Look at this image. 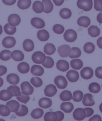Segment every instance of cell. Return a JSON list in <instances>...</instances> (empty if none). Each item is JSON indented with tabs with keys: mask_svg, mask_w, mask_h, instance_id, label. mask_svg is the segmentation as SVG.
I'll return each mask as SVG.
<instances>
[{
	"mask_svg": "<svg viewBox=\"0 0 102 121\" xmlns=\"http://www.w3.org/2000/svg\"><path fill=\"white\" fill-rule=\"evenodd\" d=\"M77 4L79 9L85 11H89L92 9V0H78Z\"/></svg>",
	"mask_w": 102,
	"mask_h": 121,
	"instance_id": "obj_1",
	"label": "cell"
},
{
	"mask_svg": "<svg viewBox=\"0 0 102 121\" xmlns=\"http://www.w3.org/2000/svg\"><path fill=\"white\" fill-rule=\"evenodd\" d=\"M32 59L35 64H42L46 61V56L42 52L37 51L33 53Z\"/></svg>",
	"mask_w": 102,
	"mask_h": 121,
	"instance_id": "obj_2",
	"label": "cell"
},
{
	"mask_svg": "<svg viewBox=\"0 0 102 121\" xmlns=\"http://www.w3.org/2000/svg\"><path fill=\"white\" fill-rule=\"evenodd\" d=\"M64 39L68 42H74L77 38V32L72 29L67 30L65 31L64 35Z\"/></svg>",
	"mask_w": 102,
	"mask_h": 121,
	"instance_id": "obj_3",
	"label": "cell"
},
{
	"mask_svg": "<svg viewBox=\"0 0 102 121\" xmlns=\"http://www.w3.org/2000/svg\"><path fill=\"white\" fill-rule=\"evenodd\" d=\"M54 82L55 85L59 89H65L68 84V82L65 78L62 75L56 77Z\"/></svg>",
	"mask_w": 102,
	"mask_h": 121,
	"instance_id": "obj_4",
	"label": "cell"
},
{
	"mask_svg": "<svg viewBox=\"0 0 102 121\" xmlns=\"http://www.w3.org/2000/svg\"><path fill=\"white\" fill-rule=\"evenodd\" d=\"M57 52L61 57L66 58L68 56L71 52V48L69 45H63L59 47Z\"/></svg>",
	"mask_w": 102,
	"mask_h": 121,
	"instance_id": "obj_5",
	"label": "cell"
},
{
	"mask_svg": "<svg viewBox=\"0 0 102 121\" xmlns=\"http://www.w3.org/2000/svg\"><path fill=\"white\" fill-rule=\"evenodd\" d=\"M22 93L24 95H31L34 92V88L28 82H24L21 84Z\"/></svg>",
	"mask_w": 102,
	"mask_h": 121,
	"instance_id": "obj_6",
	"label": "cell"
},
{
	"mask_svg": "<svg viewBox=\"0 0 102 121\" xmlns=\"http://www.w3.org/2000/svg\"><path fill=\"white\" fill-rule=\"evenodd\" d=\"M73 115L74 119L77 121H81L86 117V112L84 109L78 108L75 110Z\"/></svg>",
	"mask_w": 102,
	"mask_h": 121,
	"instance_id": "obj_7",
	"label": "cell"
},
{
	"mask_svg": "<svg viewBox=\"0 0 102 121\" xmlns=\"http://www.w3.org/2000/svg\"><path fill=\"white\" fill-rule=\"evenodd\" d=\"M16 41L15 38L13 37H6L3 39L2 45L6 48H13L15 46Z\"/></svg>",
	"mask_w": 102,
	"mask_h": 121,
	"instance_id": "obj_8",
	"label": "cell"
},
{
	"mask_svg": "<svg viewBox=\"0 0 102 121\" xmlns=\"http://www.w3.org/2000/svg\"><path fill=\"white\" fill-rule=\"evenodd\" d=\"M80 73L82 78L88 80L92 78L93 75V70L90 67H85L81 71Z\"/></svg>",
	"mask_w": 102,
	"mask_h": 121,
	"instance_id": "obj_9",
	"label": "cell"
},
{
	"mask_svg": "<svg viewBox=\"0 0 102 121\" xmlns=\"http://www.w3.org/2000/svg\"><path fill=\"white\" fill-rule=\"evenodd\" d=\"M8 21L9 25L13 27H16L20 24L21 19L20 16L16 14H12L8 18Z\"/></svg>",
	"mask_w": 102,
	"mask_h": 121,
	"instance_id": "obj_10",
	"label": "cell"
},
{
	"mask_svg": "<svg viewBox=\"0 0 102 121\" xmlns=\"http://www.w3.org/2000/svg\"><path fill=\"white\" fill-rule=\"evenodd\" d=\"M66 77L69 82L74 83L78 80L79 78V75L77 71L75 70H70L67 73Z\"/></svg>",
	"mask_w": 102,
	"mask_h": 121,
	"instance_id": "obj_11",
	"label": "cell"
},
{
	"mask_svg": "<svg viewBox=\"0 0 102 121\" xmlns=\"http://www.w3.org/2000/svg\"><path fill=\"white\" fill-rule=\"evenodd\" d=\"M57 89L56 86L52 84H50L46 86L44 89V94L46 96L52 97L56 95Z\"/></svg>",
	"mask_w": 102,
	"mask_h": 121,
	"instance_id": "obj_12",
	"label": "cell"
},
{
	"mask_svg": "<svg viewBox=\"0 0 102 121\" xmlns=\"http://www.w3.org/2000/svg\"><path fill=\"white\" fill-rule=\"evenodd\" d=\"M56 68L61 72H65L69 69L70 65L67 61L61 60L57 62Z\"/></svg>",
	"mask_w": 102,
	"mask_h": 121,
	"instance_id": "obj_13",
	"label": "cell"
},
{
	"mask_svg": "<svg viewBox=\"0 0 102 121\" xmlns=\"http://www.w3.org/2000/svg\"><path fill=\"white\" fill-rule=\"evenodd\" d=\"M83 104L85 106H92L95 104L93 97L91 94L87 93L84 95Z\"/></svg>",
	"mask_w": 102,
	"mask_h": 121,
	"instance_id": "obj_14",
	"label": "cell"
},
{
	"mask_svg": "<svg viewBox=\"0 0 102 121\" xmlns=\"http://www.w3.org/2000/svg\"><path fill=\"white\" fill-rule=\"evenodd\" d=\"M31 24L33 27L37 29H42L45 26L44 21L39 17H34L32 19Z\"/></svg>",
	"mask_w": 102,
	"mask_h": 121,
	"instance_id": "obj_15",
	"label": "cell"
},
{
	"mask_svg": "<svg viewBox=\"0 0 102 121\" xmlns=\"http://www.w3.org/2000/svg\"><path fill=\"white\" fill-rule=\"evenodd\" d=\"M52 101L47 98L44 97L40 99L38 102L39 106L43 108H49L52 105Z\"/></svg>",
	"mask_w": 102,
	"mask_h": 121,
	"instance_id": "obj_16",
	"label": "cell"
},
{
	"mask_svg": "<svg viewBox=\"0 0 102 121\" xmlns=\"http://www.w3.org/2000/svg\"><path fill=\"white\" fill-rule=\"evenodd\" d=\"M77 23L79 26L87 28L90 24L91 20L87 16H81L79 18Z\"/></svg>",
	"mask_w": 102,
	"mask_h": 121,
	"instance_id": "obj_17",
	"label": "cell"
},
{
	"mask_svg": "<svg viewBox=\"0 0 102 121\" xmlns=\"http://www.w3.org/2000/svg\"><path fill=\"white\" fill-rule=\"evenodd\" d=\"M13 96V94L9 90H3L0 92V100L6 101L11 99Z\"/></svg>",
	"mask_w": 102,
	"mask_h": 121,
	"instance_id": "obj_18",
	"label": "cell"
},
{
	"mask_svg": "<svg viewBox=\"0 0 102 121\" xmlns=\"http://www.w3.org/2000/svg\"><path fill=\"white\" fill-rule=\"evenodd\" d=\"M44 68L40 65H34L32 67L31 72L33 75L37 76H40L44 74Z\"/></svg>",
	"mask_w": 102,
	"mask_h": 121,
	"instance_id": "obj_19",
	"label": "cell"
},
{
	"mask_svg": "<svg viewBox=\"0 0 102 121\" xmlns=\"http://www.w3.org/2000/svg\"><path fill=\"white\" fill-rule=\"evenodd\" d=\"M6 105L10 108L11 112H15L20 109V104L16 100H11L8 102L6 103Z\"/></svg>",
	"mask_w": 102,
	"mask_h": 121,
	"instance_id": "obj_20",
	"label": "cell"
},
{
	"mask_svg": "<svg viewBox=\"0 0 102 121\" xmlns=\"http://www.w3.org/2000/svg\"><path fill=\"white\" fill-rule=\"evenodd\" d=\"M33 10L35 13L37 14L41 13L44 12V6L42 2L40 1H36L32 5Z\"/></svg>",
	"mask_w": 102,
	"mask_h": 121,
	"instance_id": "obj_21",
	"label": "cell"
},
{
	"mask_svg": "<svg viewBox=\"0 0 102 121\" xmlns=\"http://www.w3.org/2000/svg\"><path fill=\"white\" fill-rule=\"evenodd\" d=\"M11 57L16 61H21L23 60L24 58L23 52L19 50H15L11 53Z\"/></svg>",
	"mask_w": 102,
	"mask_h": 121,
	"instance_id": "obj_22",
	"label": "cell"
},
{
	"mask_svg": "<svg viewBox=\"0 0 102 121\" xmlns=\"http://www.w3.org/2000/svg\"><path fill=\"white\" fill-rule=\"evenodd\" d=\"M6 80L10 84L16 85L19 83L20 81V78L17 74L10 73L7 75Z\"/></svg>",
	"mask_w": 102,
	"mask_h": 121,
	"instance_id": "obj_23",
	"label": "cell"
},
{
	"mask_svg": "<svg viewBox=\"0 0 102 121\" xmlns=\"http://www.w3.org/2000/svg\"><path fill=\"white\" fill-rule=\"evenodd\" d=\"M37 38L41 41H46L50 38V35L48 32L45 30H39L37 32Z\"/></svg>",
	"mask_w": 102,
	"mask_h": 121,
	"instance_id": "obj_24",
	"label": "cell"
},
{
	"mask_svg": "<svg viewBox=\"0 0 102 121\" xmlns=\"http://www.w3.org/2000/svg\"><path fill=\"white\" fill-rule=\"evenodd\" d=\"M60 108L63 111L66 113H70L74 110V106L70 102H64L61 104Z\"/></svg>",
	"mask_w": 102,
	"mask_h": 121,
	"instance_id": "obj_25",
	"label": "cell"
},
{
	"mask_svg": "<svg viewBox=\"0 0 102 121\" xmlns=\"http://www.w3.org/2000/svg\"><path fill=\"white\" fill-rule=\"evenodd\" d=\"M23 47L26 52H31L34 48V42L31 40L29 39L25 40L23 43Z\"/></svg>",
	"mask_w": 102,
	"mask_h": 121,
	"instance_id": "obj_26",
	"label": "cell"
},
{
	"mask_svg": "<svg viewBox=\"0 0 102 121\" xmlns=\"http://www.w3.org/2000/svg\"><path fill=\"white\" fill-rule=\"evenodd\" d=\"M88 31L89 35L93 37H97L99 36L101 32L100 29L95 26H91L88 29Z\"/></svg>",
	"mask_w": 102,
	"mask_h": 121,
	"instance_id": "obj_27",
	"label": "cell"
},
{
	"mask_svg": "<svg viewBox=\"0 0 102 121\" xmlns=\"http://www.w3.org/2000/svg\"><path fill=\"white\" fill-rule=\"evenodd\" d=\"M18 70L20 73L24 74L28 73L30 70V65L25 62L20 63L17 66Z\"/></svg>",
	"mask_w": 102,
	"mask_h": 121,
	"instance_id": "obj_28",
	"label": "cell"
},
{
	"mask_svg": "<svg viewBox=\"0 0 102 121\" xmlns=\"http://www.w3.org/2000/svg\"><path fill=\"white\" fill-rule=\"evenodd\" d=\"M44 52L46 54L51 55L55 53L56 51V48L53 44L47 43L44 47Z\"/></svg>",
	"mask_w": 102,
	"mask_h": 121,
	"instance_id": "obj_29",
	"label": "cell"
},
{
	"mask_svg": "<svg viewBox=\"0 0 102 121\" xmlns=\"http://www.w3.org/2000/svg\"><path fill=\"white\" fill-rule=\"evenodd\" d=\"M60 99L63 101H70L73 99L72 95L71 92L69 91H64L60 94Z\"/></svg>",
	"mask_w": 102,
	"mask_h": 121,
	"instance_id": "obj_30",
	"label": "cell"
},
{
	"mask_svg": "<svg viewBox=\"0 0 102 121\" xmlns=\"http://www.w3.org/2000/svg\"><path fill=\"white\" fill-rule=\"evenodd\" d=\"M31 2V0H19L17 6L20 9L25 10L30 7Z\"/></svg>",
	"mask_w": 102,
	"mask_h": 121,
	"instance_id": "obj_31",
	"label": "cell"
},
{
	"mask_svg": "<svg viewBox=\"0 0 102 121\" xmlns=\"http://www.w3.org/2000/svg\"><path fill=\"white\" fill-rule=\"evenodd\" d=\"M70 65L71 68L74 69L79 70L82 68L83 64L81 60L76 59L71 61Z\"/></svg>",
	"mask_w": 102,
	"mask_h": 121,
	"instance_id": "obj_32",
	"label": "cell"
},
{
	"mask_svg": "<svg viewBox=\"0 0 102 121\" xmlns=\"http://www.w3.org/2000/svg\"><path fill=\"white\" fill-rule=\"evenodd\" d=\"M42 3L45 7L44 12L47 14L51 13L54 9V5L51 0H42Z\"/></svg>",
	"mask_w": 102,
	"mask_h": 121,
	"instance_id": "obj_33",
	"label": "cell"
},
{
	"mask_svg": "<svg viewBox=\"0 0 102 121\" xmlns=\"http://www.w3.org/2000/svg\"><path fill=\"white\" fill-rule=\"evenodd\" d=\"M57 114L53 112L46 113L44 116V120L46 121H57Z\"/></svg>",
	"mask_w": 102,
	"mask_h": 121,
	"instance_id": "obj_34",
	"label": "cell"
},
{
	"mask_svg": "<svg viewBox=\"0 0 102 121\" xmlns=\"http://www.w3.org/2000/svg\"><path fill=\"white\" fill-rule=\"evenodd\" d=\"M60 16L64 19H67L71 17L72 13L71 10L67 8L62 9L60 12Z\"/></svg>",
	"mask_w": 102,
	"mask_h": 121,
	"instance_id": "obj_35",
	"label": "cell"
},
{
	"mask_svg": "<svg viewBox=\"0 0 102 121\" xmlns=\"http://www.w3.org/2000/svg\"><path fill=\"white\" fill-rule=\"evenodd\" d=\"M44 114V111L42 109L37 108L33 110L31 113V116L34 119H38L42 117Z\"/></svg>",
	"mask_w": 102,
	"mask_h": 121,
	"instance_id": "obj_36",
	"label": "cell"
},
{
	"mask_svg": "<svg viewBox=\"0 0 102 121\" xmlns=\"http://www.w3.org/2000/svg\"><path fill=\"white\" fill-rule=\"evenodd\" d=\"M95 45L91 42H88L84 45V51L87 54H91L95 50Z\"/></svg>",
	"mask_w": 102,
	"mask_h": 121,
	"instance_id": "obj_37",
	"label": "cell"
},
{
	"mask_svg": "<svg viewBox=\"0 0 102 121\" xmlns=\"http://www.w3.org/2000/svg\"><path fill=\"white\" fill-rule=\"evenodd\" d=\"M101 88L99 84L98 83H91L88 86V89L91 93H97L99 92L101 90Z\"/></svg>",
	"mask_w": 102,
	"mask_h": 121,
	"instance_id": "obj_38",
	"label": "cell"
},
{
	"mask_svg": "<svg viewBox=\"0 0 102 121\" xmlns=\"http://www.w3.org/2000/svg\"><path fill=\"white\" fill-rule=\"evenodd\" d=\"M81 51L77 47H73L71 48V52L69 57L71 58H77L81 56Z\"/></svg>",
	"mask_w": 102,
	"mask_h": 121,
	"instance_id": "obj_39",
	"label": "cell"
},
{
	"mask_svg": "<svg viewBox=\"0 0 102 121\" xmlns=\"http://www.w3.org/2000/svg\"><path fill=\"white\" fill-rule=\"evenodd\" d=\"M11 110L8 106L5 105H0V115L6 117L10 115Z\"/></svg>",
	"mask_w": 102,
	"mask_h": 121,
	"instance_id": "obj_40",
	"label": "cell"
},
{
	"mask_svg": "<svg viewBox=\"0 0 102 121\" xmlns=\"http://www.w3.org/2000/svg\"><path fill=\"white\" fill-rule=\"evenodd\" d=\"M4 31L6 34L9 35H13L16 31V27L10 26L9 24H5L4 27Z\"/></svg>",
	"mask_w": 102,
	"mask_h": 121,
	"instance_id": "obj_41",
	"label": "cell"
},
{
	"mask_svg": "<svg viewBox=\"0 0 102 121\" xmlns=\"http://www.w3.org/2000/svg\"><path fill=\"white\" fill-rule=\"evenodd\" d=\"M8 90L10 91L13 94V96H20L21 95L20 88L16 85H11L7 88Z\"/></svg>",
	"mask_w": 102,
	"mask_h": 121,
	"instance_id": "obj_42",
	"label": "cell"
},
{
	"mask_svg": "<svg viewBox=\"0 0 102 121\" xmlns=\"http://www.w3.org/2000/svg\"><path fill=\"white\" fill-rule=\"evenodd\" d=\"M10 51L5 50L0 52V59L3 61L9 60L11 58Z\"/></svg>",
	"mask_w": 102,
	"mask_h": 121,
	"instance_id": "obj_43",
	"label": "cell"
},
{
	"mask_svg": "<svg viewBox=\"0 0 102 121\" xmlns=\"http://www.w3.org/2000/svg\"><path fill=\"white\" fill-rule=\"evenodd\" d=\"M21 107L20 108V110L19 111L15 112V114L17 116L20 117H23V116H25L27 114L28 112V108L25 105L21 104L20 105Z\"/></svg>",
	"mask_w": 102,
	"mask_h": 121,
	"instance_id": "obj_44",
	"label": "cell"
},
{
	"mask_svg": "<svg viewBox=\"0 0 102 121\" xmlns=\"http://www.w3.org/2000/svg\"><path fill=\"white\" fill-rule=\"evenodd\" d=\"M83 94L80 91H75L73 93V100L75 102H79L82 100L83 99Z\"/></svg>",
	"mask_w": 102,
	"mask_h": 121,
	"instance_id": "obj_45",
	"label": "cell"
},
{
	"mask_svg": "<svg viewBox=\"0 0 102 121\" xmlns=\"http://www.w3.org/2000/svg\"><path fill=\"white\" fill-rule=\"evenodd\" d=\"M30 83L36 87H39L42 85L43 81L41 79L38 77H33L30 80Z\"/></svg>",
	"mask_w": 102,
	"mask_h": 121,
	"instance_id": "obj_46",
	"label": "cell"
},
{
	"mask_svg": "<svg viewBox=\"0 0 102 121\" xmlns=\"http://www.w3.org/2000/svg\"><path fill=\"white\" fill-rule=\"evenodd\" d=\"M54 65V62L52 58L49 56H46V62L43 63V66L47 68H52Z\"/></svg>",
	"mask_w": 102,
	"mask_h": 121,
	"instance_id": "obj_47",
	"label": "cell"
},
{
	"mask_svg": "<svg viewBox=\"0 0 102 121\" xmlns=\"http://www.w3.org/2000/svg\"><path fill=\"white\" fill-rule=\"evenodd\" d=\"M53 30L56 34H61L64 31L65 29L64 26L60 24H56L53 27Z\"/></svg>",
	"mask_w": 102,
	"mask_h": 121,
	"instance_id": "obj_48",
	"label": "cell"
},
{
	"mask_svg": "<svg viewBox=\"0 0 102 121\" xmlns=\"http://www.w3.org/2000/svg\"><path fill=\"white\" fill-rule=\"evenodd\" d=\"M17 99L21 103L26 104L30 100V97L28 96L24 95L22 93L20 96H17Z\"/></svg>",
	"mask_w": 102,
	"mask_h": 121,
	"instance_id": "obj_49",
	"label": "cell"
},
{
	"mask_svg": "<svg viewBox=\"0 0 102 121\" xmlns=\"http://www.w3.org/2000/svg\"><path fill=\"white\" fill-rule=\"evenodd\" d=\"M94 9L97 11H102V0H94Z\"/></svg>",
	"mask_w": 102,
	"mask_h": 121,
	"instance_id": "obj_50",
	"label": "cell"
},
{
	"mask_svg": "<svg viewBox=\"0 0 102 121\" xmlns=\"http://www.w3.org/2000/svg\"><path fill=\"white\" fill-rule=\"evenodd\" d=\"M95 73L97 78L102 79V67H98L96 68Z\"/></svg>",
	"mask_w": 102,
	"mask_h": 121,
	"instance_id": "obj_51",
	"label": "cell"
},
{
	"mask_svg": "<svg viewBox=\"0 0 102 121\" xmlns=\"http://www.w3.org/2000/svg\"><path fill=\"white\" fill-rule=\"evenodd\" d=\"M86 112V117H88L93 114L94 110L93 109L90 108H86L84 109Z\"/></svg>",
	"mask_w": 102,
	"mask_h": 121,
	"instance_id": "obj_52",
	"label": "cell"
},
{
	"mask_svg": "<svg viewBox=\"0 0 102 121\" xmlns=\"http://www.w3.org/2000/svg\"><path fill=\"white\" fill-rule=\"evenodd\" d=\"M2 1L6 5L11 6L15 4L16 0H2Z\"/></svg>",
	"mask_w": 102,
	"mask_h": 121,
	"instance_id": "obj_53",
	"label": "cell"
},
{
	"mask_svg": "<svg viewBox=\"0 0 102 121\" xmlns=\"http://www.w3.org/2000/svg\"><path fill=\"white\" fill-rule=\"evenodd\" d=\"M56 112V114H57V117H58L57 121H62L64 119V113L60 111Z\"/></svg>",
	"mask_w": 102,
	"mask_h": 121,
	"instance_id": "obj_54",
	"label": "cell"
},
{
	"mask_svg": "<svg viewBox=\"0 0 102 121\" xmlns=\"http://www.w3.org/2000/svg\"><path fill=\"white\" fill-rule=\"evenodd\" d=\"M7 70L6 67L3 65H0V76H2L6 74Z\"/></svg>",
	"mask_w": 102,
	"mask_h": 121,
	"instance_id": "obj_55",
	"label": "cell"
},
{
	"mask_svg": "<svg viewBox=\"0 0 102 121\" xmlns=\"http://www.w3.org/2000/svg\"><path fill=\"white\" fill-rule=\"evenodd\" d=\"M89 121H102V119L101 116L98 115H95L92 117H91Z\"/></svg>",
	"mask_w": 102,
	"mask_h": 121,
	"instance_id": "obj_56",
	"label": "cell"
},
{
	"mask_svg": "<svg viewBox=\"0 0 102 121\" xmlns=\"http://www.w3.org/2000/svg\"><path fill=\"white\" fill-rule=\"evenodd\" d=\"M53 1L56 6H60L64 3V0H53Z\"/></svg>",
	"mask_w": 102,
	"mask_h": 121,
	"instance_id": "obj_57",
	"label": "cell"
},
{
	"mask_svg": "<svg viewBox=\"0 0 102 121\" xmlns=\"http://www.w3.org/2000/svg\"><path fill=\"white\" fill-rule=\"evenodd\" d=\"M97 45L99 48L102 49V37H100L97 39Z\"/></svg>",
	"mask_w": 102,
	"mask_h": 121,
	"instance_id": "obj_58",
	"label": "cell"
},
{
	"mask_svg": "<svg viewBox=\"0 0 102 121\" xmlns=\"http://www.w3.org/2000/svg\"><path fill=\"white\" fill-rule=\"evenodd\" d=\"M97 20L98 22L102 24V12L100 13L97 15Z\"/></svg>",
	"mask_w": 102,
	"mask_h": 121,
	"instance_id": "obj_59",
	"label": "cell"
},
{
	"mask_svg": "<svg viewBox=\"0 0 102 121\" xmlns=\"http://www.w3.org/2000/svg\"><path fill=\"white\" fill-rule=\"evenodd\" d=\"M3 83H4L3 80L2 78H0V87H1V86H3Z\"/></svg>",
	"mask_w": 102,
	"mask_h": 121,
	"instance_id": "obj_60",
	"label": "cell"
},
{
	"mask_svg": "<svg viewBox=\"0 0 102 121\" xmlns=\"http://www.w3.org/2000/svg\"><path fill=\"white\" fill-rule=\"evenodd\" d=\"M3 32V28L1 25H0V35H1L2 34Z\"/></svg>",
	"mask_w": 102,
	"mask_h": 121,
	"instance_id": "obj_61",
	"label": "cell"
},
{
	"mask_svg": "<svg viewBox=\"0 0 102 121\" xmlns=\"http://www.w3.org/2000/svg\"><path fill=\"white\" fill-rule=\"evenodd\" d=\"M99 110L102 113V103L99 106Z\"/></svg>",
	"mask_w": 102,
	"mask_h": 121,
	"instance_id": "obj_62",
	"label": "cell"
},
{
	"mask_svg": "<svg viewBox=\"0 0 102 121\" xmlns=\"http://www.w3.org/2000/svg\"></svg>",
	"mask_w": 102,
	"mask_h": 121,
	"instance_id": "obj_63",
	"label": "cell"
}]
</instances>
